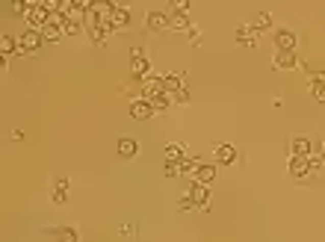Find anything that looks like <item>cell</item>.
Returning <instances> with one entry per match:
<instances>
[{"instance_id": "32", "label": "cell", "mask_w": 325, "mask_h": 242, "mask_svg": "<svg viewBox=\"0 0 325 242\" xmlns=\"http://www.w3.org/2000/svg\"><path fill=\"white\" fill-rule=\"evenodd\" d=\"M133 230H136V225H124V228H121V233H124V236H130Z\"/></svg>"}, {"instance_id": "19", "label": "cell", "mask_w": 325, "mask_h": 242, "mask_svg": "<svg viewBox=\"0 0 325 242\" xmlns=\"http://www.w3.org/2000/svg\"><path fill=\"white\" fill-rule=\"evenodd\" d=\"M0 53H3V57H15V53H18V39L9 36V33L0 36Z\"/></svg>"}, {"instance_id": "30", "label": "cell", "mask_w": 325, "mask_h": 242, "mask_svg": "<svg viewBox=\"0 0 325 242\" xmlns=\"http://www.w3.org/2000/svg\"><path fill=\"white\" fill-rule=\"evenodd\" d=\"M189 42H192V44L201 42V36H198V30H195V27H189Z\"/></svg>"}, {"instance_id": "27", "label": "cell", "mask_w": 325, "mask_h": 242, "mask_svg": "<svg viewBox=\"0 0 325 242\" xmlns=\"http://www.w3.org/2000/svg\"><path fill=\"white\" fill-rule=\"evenodd\" d=\"M311 95L325 103V83H311Z\"/></svg>"}, {"instance_id": "15", "label": "cell", "mask_w": 325, "mask_h": 242, "mask_svg": "<svg viewBox=\"0 0 325 242\" xmlns=\"http://www.w3.org/2000/svg\"><path fill=\"white\" fill-rule=\"evenodd\" d=\"M136 154H139V142L136 139H118V157L130 159V157H136Z\"/></svg>"}, {"instance_id": "29", "label": "cell", "mask_w": 325, "mask_h": 242, "mask_svg": "<svg viewBox=\"0 0 325 242\" xmlns=\"http://www.w3.org/2000/svg\"><path fill=\"white\" fill-rule=\"evenodd\" d=\"M54 189H68V177H57V180H54Z\"/></svg>"}, {"instance_id": "20", "label": "cell", "mask_w": 325, "mask_h": 242, "mask_svg": "<svg viewBox=\"0 0 325 242\" xmlns=\"http://www.w3.org/2000/svg\"><path fill=\"white\" fill-rule=\"evenodd\" d=\"M186 89V74H169L166 77V92H181Z\"/></svg>"}, {"instance_id": "7", "label": "cell", "mask_w": 325, "mask_h": 242, "mask_svg": "<svg viewBox=\"0 0 325 242\" xmlns=\"http://www.w3.org/2000/svg\"><path fill=\"white\" fill-rule=\"evenodd\" d=\"M275 47H278V53H293V47H296V33L278 30V33H275Z\"/></svg>"}, {"instance_id": "24", "label": "cell", "mask_w": 325, "mask_h": 242, "mask_svg": "<svg viewBox=\"0 0 325 242\" xmlns=\"http://www.w3.org/2000/svg\"><path fill=\"white\" fill-rule=\"evenodd\" d=\"M266 27H272V15L260 12V15H257V24H255V33H257V30H266Z\"/></svg>"}, {"instance_id": "11", "label": "cell", "mask_w": 325, "mask_h": 242, "mask_svg": "<svg viewBox=\"0 0 325 242\" xmlns=\"http://www.w3.org/2000/svg\"><path fill=\"white\" fill-rule=\"evenodd\" d=\"M213 177H216V166L201 159V166H198V171H195V177H192V180H195V183L210 186V183H213Z\"/></svg>"}, {"instance_id": "17", "label": "cell", "mask_w": 325, "mask_h": 242, "mask_svg": "<svg viewBox=\"0 0 325 242\" xmlns=\"http://www.w3.org/2000/svg\"><path fill=\"white\" fill-rule=\"evenodd\" d=\"M272 65H275V68H287V71H290V68H298V57H296V53H278V57L272 59Z\"/></svg>"}, {"instance_id": "8", "label": "cell", "mask_w": 325, "mask_h": 242, "mask_svg": "<svg viewBox=\"0 0 325 242\" xmlns=\"http://www.w3.org/2000/svg\"><path fill=\"white\" fill-rule=\"evenodd\" d=\"M313 151V142L308 136H293L290 139V157H308Z\"/></svg>"}, {"instance_id": "26", "label": "cell", "mask_w": 325, "mask_h": 242, "mask_svg": "<svg viewBox=\"0 0 325 242\" xmlns=\"http://www.w3.org/2000/svg\"><path fill=\"white\" fill-rule=\"evenodd\" d=\"M178 210L184 213V210H195V204H192V198H189V192H184L181 195V201H178Z\"/></svg>"}, {"instance_id": "23", "label": "cell", "mask_w": 325, "mask_h": 242, "mask_svg": "<svg viewBox=\"0 0 325 242\" xmlns=\"http://www.w3.org/2000/svg\"><path fill=\"white\" fill-rule=\"evenodd\" d=\"M110 36H113V33H107V30H92V33H89V42L92 44H107V39H110Z\"/></svg>"}, {"instance_id": "22", "label": "cell", "mask_w": 325, "mask_h": 242, "mask_svg": "<svg viewBox=\"0 0 325 242\" xmlns=\"http://www.w3.org/2000/svg\"><path fill=\"white\" fill-rule=\"evenodd\" d=\"M169 30H186L189 33V21H186V15H181V12H174L169 18Z\"/></svg>"}, {"instance_id": "5", "label": "cell", "mask_w": 325, "mask_h": 242, "mask_svg": "<svg viewBox=\"0 0 325 242\" xmlns=\"http://www.w3.org/2000/svg\"><path fill=\"white\" fill-rule=\"evenodd\" d=\"M189 198L195 204V210H210V186L192 183L189 186Z\"/></svg>"}, {"instance_id": "31", "label": "cell", "mask_w": 325, "mask_h": 242, "mask_svg": "<svg viewBox=\"0 0 325 242\" xmlns=\"http://www.w3.org/2000/svg\"><path fill=\"white\" fill-rule=\"evenodd\" d=\"M311 83H325V74H322V71L311 74Z\"/></svg>"}, {"instance_id": "10", "label": "cell", "mask_w": 325, "mask_h": 242, "mask_svg": "<svg viewBox=\"0 0 325 242\" xmlns=\"http://www.w3.org/2000/svg\"><path fill=\"white\" fill-rule=\"evenodd\" d=\"M130 24V6H124V3H113V27L121 30Z\"/></svg>"}, {"instance_id": "1", "label": "cell", "mask_w": 325, "mask_h": 242, "mask_svg": "<svg viewBox=\"0 0 325 242\" xmlns=\"http://www.w3.org/2000/svg\"><path fill=\"white\" fill-rule=\"evenodd\" d=\"M42 30H24L21 36H18V53L15 57H36L39 50H42Z\"/></svg>"}, {"instance_id": "3", "label": "cell", "mask_w": 325, "mask_h": 242, "mask_svg": "<svg viewBox=\"0 0 325 242\" xmlns=\"http://www.w3.org/2000/svg\"><path fill=\"white\" fill-rule=\"evenodd\" d=\"M62 33H65V15H51V21L42 27L44 42H59Z\"/></svg>"}, {"instance_id": "18", "label": "cell", "mask_w": 325, "mask_h": 242, "mask_svg": "<svg viewBox=\"0 0 325 242\" xmlns=\"http://www.w3.org/2000/svg\"><path fill=\"white\" fill-rule=\"evenodd\" d=\"M181 159H186V148L178 142L166 145V163H181Z\"/></svg>"}, {"instance_id": "12", "label": "cell", "mask_w": 325, "mask_h": 242, "mask_svg": "<svg viewBox=\"0 0 325 242\" xmlns=\"http://www.w3.org/2000/svg\"><path fill=\"white\" fill-rule=\"evenodd\" d=\"M237 148L234 145H216V163H222V166H231V163H237Z\"/></svg>"}, {"instance_id": "14", "label": "cell", "mask_w": 325, "mask_h": 242, "mask_svg": "<svg viewBox=\"0 0 325 242\" xmlns=\"http://www.w3.org/2000/svg\"><path fill=\"white\" fill-rule=\"evenodd\" d=\"M51 236H57V242H80V233L74 228H51Z\"/></svg>"}, {"instance_id": "13", "label": "cell", "mask_w": 325, "mask_h": 242, "mask_svg": "<svg viewBox=\"0 0 325 242\" xmlns=\"http://www.w3.org/2000/svg\"><path fill=\"white\" fill-rule=\"evenodd\" d=\"M311 163H308V159L305 157H290V174H293V177H305V174H311Z\"/></svg>"}, {"instance_id": "9", "label": "cell", "mask_w": 325, "mask_h": 242, "mask_svg": "<svg viewBox=\"0 0 325 242\" xmlns=\"http://www.w3.org/2000/svg\"><path fill=\"white\" fill-rule=\"evenodd\" d=\"M130 115H133L136 121H142V118H151V115H157V113H154V106H151V100L139 98V100L130 103Z\"/></svg>"}, {"instance_id": "21", "label": "cell", "mask_w": 325, "mask_h": 242, "mask_svg": "<svg viewBox=\"0 0 325 242\" xmlns=\"http://www.w3.org/2000/svg\"><path fill=\"white\" fill-rule=\"evenodd\" d=\"M151 106H154V113H166V110L171 106V95L169 92H163V95L151 98Z\"/></svg>"}, {"instance_id": "4", "label": "cell", "mask_w": 325, "mask_h": 242, "mask_svg": "<svg viewBox=\"0 0 325 242\" xmlns=\"http://www.w3.org/2000/svg\"><path fill=\"white\" fill-rule=\"evenodd\" d=\"M130 74H133V80H145V77H148V57H145V50H136V47H133V53H130Z\"/></svg>"}, {"instance_id": "6", "label": "cell", "mask_w": 325, "mask_h": 242, "mask_svg": "<svg viewBox=\"0 0 325 242\" xmlns=\"http://www.w3.org/2000/svg\"><path fill=\"white\" fill-rule=\"evenodd\" d=\"M145 27H148V33H163V30H169V15L163 12V9H151V12L145 15Z\"/></svg>"}, {"instance_id": "2", "label": "cell", "mask_w": 325, "mask_h": 242, "mask_svg": "<svg viewBox=\"0 0 325 242\" xmlns=\"http://www.w3.org/2000/svg\"><path fill=\"white\" fill-rule=\"evenodd\" d=\"M24 21H27V30H42L47 21H51V12H47V6L44 3H30L27 15H24Z\"/></svg>"}, {"instance_id": "16", "label": "cell", "mask_w": 325, "mask_h": 242, "mask_svg": "<svg viewBox=\"0 0 325 242\" xmlns=\"http://www.w3.org/2000/svg\"><path fill=\"white\" fill-rule=\"evenodd\" d=\"M234 36H237V42H240V44L257 47V33H255L252 27H237V33H234Z\"/></svg>"}, {"instance_id": "28", "label": "cell", "mask_w": 325, "mask_h": 242, "mask_svg": "<svg viewBox=\"0 0 325 242\" xmlns=\"http://www.w3.org/2000/svg\"><path fill=\"white\" fill-rule=\"evenodd\" d=\"M166 177H181V163H166Z\"/></svg>"}, {"instance_id": "25", "label": "cell", "mask_w": 325, "mask_h": 242, "mask_svg": "<svg viewBox=\"0 0 325 242\" xmlns=\"http://www.w3.org/2000/svg\"><path fill=\"white\" fill-rule=\"evenodd\" d=\"M51 198H54L57 207H62V204L68 201V189H54V192H51Z\"/></svg>"}]
</instances>
